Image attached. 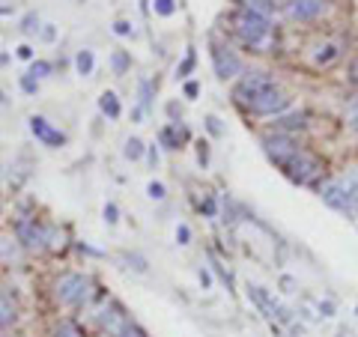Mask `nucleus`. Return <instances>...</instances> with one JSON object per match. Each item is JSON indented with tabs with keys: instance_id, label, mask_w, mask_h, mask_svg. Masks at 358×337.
<instances>
[{
	"instance_id": "obj_1",
	"label": "nucleus",
	"mask_w": 358,
	"mask_h": 337,
	"mask_svg": "<svg viewBox=\"0 0 358 337\" xmlns=\"http://www.w3.org/2000/svg\"><path fill=\"white\" fill-rule=\"evenodd\" d=\"M322 200L331 209H340V212H352L358 203V182L355 179H331L319 188Z\"/></svg>"
},
{
	"instance_id": "obj_2",
	"label": "nucleus",
	"mask_w": 358,
	"mask_h": 337,
	"mask_svg": "<svg viewBox=\"0 0 358 337\" xmlns=\"http://www.w3.org/2000/svg\"><path fill=\"white\" fill-rule=\"evenodd\" d=\"M284 170H286V176H290L293 182H299V185H308V182H313L322 173V161L317 159V156H310V152H304V150H299L295 156L286 161L284 165Z\"/></svg>"
},
{
	"instance_id": "obj_3",
	"label": "nucleus",
	"mask_w": 358,
	"mask_h": 337,
	"mask_svg": "<svg viewBox=\"0 0 358 337\" xmlns=\"http://www.w3.org/2000/svg\"><path fill=\"white\" fill-rule=\"evenodd\" d=\"M236 33H239L242 42L260 45L268 36V18L251 12V9H242V12L236 15Z\"/></svg>"
},
{
	"instance_id": "obj_4",
	"label": "nucleus",
	"mask_w": 358,
	"mask_h": 337,
	"mask_svg": "<svg viewBox=\"0 0 358 337\" xmlns=\"http://www.w3.org/2000/svg\"><path fill=\"white\" fill-rule=\"evenodd\" d=\"M90 296V278L78 275V272H69L57 280V298L63 305H84Z\"/></svg>"
},
{
	"instance_id": "obj_5",
	"label": "nucleus",
	"mask_w": 358,
	"mask_h": 337,
	"mask_svg": "<svg viewBox=\"0 0 358 337\" xmlns=\"http://www.w3.org/2000/svg\"><path fill=\"white\" fill-rule=\"evenodd\" d=\"M15 233H18V242L27 245V248H45V245L51 242V236H54L51 227L36 224L33 218H18V221H15Z\"/></svg>"
},
{
	"instance_id": "obj_6",
	"label": "nucleus",
	"mask_w": 358,
	"mask_h": 337,
	"mask_svg": "<svg viewBox=\"0 0 358 337\" xmlns=\"http://www.w3.org/2000/svg\"><path fill=\"white\" fill-rule=\"evenodd\" d=\"M286 105H290V99H286L277 87H268L266 93H260L257 99H251L245 108L251 114H257V116H272V114L286 111Z\"/></svg>"
},
{
	"instance_id": "obj_7",
	"label": "nucleus",
	"mask_w": 358,
	"mask_h": 337,
	"mask_svg": "<svg viewBox=\"0 0 358 337\" xmlns=\"http://www.w3.org/2000/svg\"><path fill=\"white\" fill-rule=\"evenodd\" d=\"M268 87H275V81L272 75H266V72H248V75H242V81L236 84V102L242 105H248L251 99H257L260 93H266Z\"/></svg>"
},
{
	"instance_id": "obj_8",
	"label": "nucleus",
	"mask_w": 358,
	"mask_h": 337,
	"mask_svg": "<svg viewBox=\"0 0 358 337\" xmlns=\"http://www.w3.org/2000/svg\"><path fill=\"white\" fill-rule=\"evenodd\" d=\"M263 150H266V156L275 161V165H286L295 152H299V147H295V141L290 138V134H284V132H275V134H266L263 138Z\"/></svg>"
},
{
	"instance_id": "obj_9",
	"label": "nucleus",
	"mask_w": 358,
	"mask_h": 337,
	"mask_svg": "<svg viewBox=\"0 0 358 337\" xmlns=\"http://www.w3.org/2000/svg\"><path fill=\"white\" fill-rule=\"evenodd\" d=\"M212 66H215V75H218L221 81L236 78L242 72V63H239L236 54H233L230 48H218V45L212 48Z\"/></svg>"
},
{
	"instance_id": "obj_10",
	"label": "nucleus",
	"mask_w": 358,
	"mask_h": 337,
	"mask_svg": "<svg viewBox=\"0 0 358 337\" xmlns=\"http://www.w3.org/2000/svg\"><path fill=\"white\" fill-rule=\"evenodd\" d=\"M30 132L45 143V147H63V143H66V134L54 129L45 116H30Z\"/></svg>"
},
{
	"instance_id": "obj_11",
	"label": "nucleus",
	"mask_w": 358,
	"mask_h": 337,
	"mask_svg": "<svg viewBox=\"0 0 358 337\" xmlns=\"http://www.w3.org/2000/svg\"><path fill=\"white\" fill-rule=\"evenodd\" d=\"M322 12V0H290L286 3V15L293 18V21H310V18H317Z\"/></svg>"
},
{
	"instance_id": "obj_12",
	"label": "nucleus",
	"mask_w": 358,
	"mask_h": 337,
	"mask_svg": "<svg viewBox=\"0 0 358 337\" xmlns=\"http://www.w3.org/2000/svg\"><path fill=\"white\" fill-rule=\"evenodd\" d=\"M304 125H308V114H304V111H293V114L277 116V120H275V129H277V132H284V134H290V132H302Z\"/></svg>"
},
{
	"instance_id": "obj_13",
	"label": "nucleus",
	"mask_w": 358,
	"mask_h": 337,
	"mask_svg": "<svg viewBox=\"0 0 358 337\" xmlns=\"http://www.w3.org/2000/svg\"><path fill=\"white\" fill-rule=\"evenodd\" d=\"M158 138H161V143H165L167 150H179V143H182V141L188 138V132H185L179 123H173V125H165Z\"/></svg>"
},
{
	"instance_id": "obj_14",
	"label": "nucleus",
	"mask_w": 358,
	"mask_h": 337,
	"mask_svg": "<svg viewBox=\"0 0 358 337\" xmlns=\"http://www.w3.org/2000/svg\"><path fill=\"white\" fill-rule=\"evenodd\" d=\"M98 108H102V114H105V116H111V120H116V116L123 114V108H120V99H116V96L111 93V90L98 96Z\"/></svg>"
},
{
	"instance_id": "obj_15",
	"label": "nucleus",
	"mask_w": 358,
	"mask_h": 337,
	"mask_svg": "<svg viewBox=\"0 0 358 337\" xmlns=\"http://www.w3.org/2000/svg\"><path fill=\"white\" fill-rule=\"evenodd\" d=\"M75 69H78V75H93V69H96L93 51H90V48L78 51V54H75Z\"/></svg>"
},
{
	"instance_id": "obj_16",
	"label": "nucleus",
	"mask_w": 358,
	"mask_h": 337,
	"mask_svg": "<svg viewBox=\"0 0 358 337\" xmlns=\"http://www.w3.org/2000/svg\"><path fill=\"white\" fill-rule=\"evenodd\" d=\"M15 302H12V296L9 293H0V325H9V323H15Z\"/></svg>"
},
{
	"instance_id": "obj_17",
	"label": "nucleus",
	"mask_w": 358,
	"mask_h": 337,
	"mask_svg": "<svg viewBox=\"0 0 358 337\" xmlns=\"http://www.w3.org/2000/svg\"><path fill=\"white\" fill-rule=\"evenodd\" d=\"M143 150H147V147H143V141H140V138H129V141H125L123 156L129 159V161H138V159L143 156Z\"/></svg>"
},
{
	"instance_id": "obj_18",
	"label": "nucleus",
	"mask_w": 358,
	"mask_h": 337,
	"mask_svg": "<svg viewBox=\"0 0 358 337\" xmlns=\"http://www.w3.org/2000/svg\"><path fill=\"white\" fill-rule=\"evenodd\" d=\"M54 337H84L78 329V323H72V320H63L57 329H54Z\"/></svg>"
},
{
	"instance_id": "obj_19",
	"label": "nucleus",
	"mask_w": 358,
	"mask_h": 337,
	"mask_svg": "<svg viewBox=\"0 0 358 337\" xmlns=\"http://www.w3.org/2000/svg\"><path fill=\"white\" fill-rule=\"evenodd\" d=\"M245 9H251V12H257V15H272L275 12V3L272 0H248V6Z\"/></svg>"
},
{
	"instance_id": "obj_20",
	"label": "nucleus",
	"mask_w": 358,
	"mask_h": 337,
	"mask_svg": "<svg viewBox=\"0 0 358 337\" xmlns=\"http://www.w3.org/2000/svg\"><path fill=\"white\" fill-rule=\"evenodd\" d=\"M27 75L36 78V81H39V78H48V75H51V63H45V60H33V63H30V72H27Z\"/></svg>"
},
{
	"instance_id": "obj_21",
	"label": "nucleus",
	"mask_w": 358,
	"mask_h": 337,
	"mask_svg": "<svg viewBox=\"0 0 358 337\" xmlns=\"http://www.w3.org/2000/svg\"><path fill=\"white\" fill-rule=\"evenodd\" d=\"M111 63H114V72H116V75H123V72L125 69H129V54H125V51H114V57H111Z\"/></svg>"
},
{
	"instance_id": "obj_22",
	"label": "nucleus",
	"mask_w": 358,
	"mask_h": 337,
	"mask_svg": "<svg viewBox=\"0 0 358 337\" xmlns=\"http://www.w3.org/2000/svg\"><path fill=\"white\" fill-rule=\"evenodd\" d=\"M335 57H337V48H335V45H326V48H319L317 63H319V66H326V63H331Z\"/></svg>"
},
{
	"instance_id": "obj_23",
	"label": "nucleus",
	"mask_w": 358,
	"mask_h": 337,
	"mask_svg": "<svg viewBox=\"0 0 358 337\" xmlns=\"http://www.w3.org/2000/svg\"><path fill=\"white\" fill-rule=\"evenodd\" d=\"M123 260H125V263H131V269H134V272H147V260L138 257V254H123Z\"/></svg>"
},
{
	"instance_id": "obj_24",
	"label": "nucleus",
	"mask_w": 358,
	"mask_h": 337,
	"mask_svg": "<svg viewBox=\"0 0 358 337\" xmlns=\"http://www.w3.org/2000/svg\"><path fill=\"white\" fill-rule=\"evenodd\" d=\"M21 30H24V33H36V30H39V18H36V12L24 15V21H21Z\"/></svg>"
},
{
	"instance_id": "obj_25",
	"label": "nucleus",
	"mask_w": 358,
	"mask_h": 337,
	"mask_svg": "<svg viewBox=\"0 0 358 337\" xmlns=\"http://www.w3.org/2000/svg\"><path fill=\"white\" fill-rule=\"evenodd\" d=\"M147 194H149L152 200H165V185H161V182H149V185H147Z\"/></svg>"
},
{
	"instance_id": "obj_26",
	"label": "nucleus",
	"mask_w": 358,
	"mask_h": 337,
	"mask_svg": "<svg viewBox=\"0 0 358 337\" xmlns=\"http://www.w3.org/2000/svg\"><path fill=\"white\" fill-rule=\"evenodd\" d=\"M173 0H156V12L158 15H173Z\"/></svg>"
},
{
	"instance_id": "obj_27",
	"label": "nucleus",
	"mask_w": 358,
	"mask_h": 337,
	"mask_svg": "<svg viewBox=\"0 0 358 337\" xmlns=\"http://www.w3.org/2000/svg\"><path fill=\"white\" fill-rule=\"evenodd\" d=\"M149 96H152L149 84H147V81H140V108H143V111H147V108H149Z\"/></svg>"
},
{
	"instance_id": "obj_28",
	"label": "nucleus",
	"mask_w": 358,
	"mask_h": 337,
	"mask_svg": "<svg viewBox=\"0 0 358 337\" xmlns=\"http://www.w3.org/2000/svg\"><path fill=\"white\" fill-rule=\"evenodd\" d=\"M188 239H191V230H188L185 224H179V227H176V242H179V245H188Z\"/></svg>"
},
{
	"instance_id": "obj_29",
	"label": "nucleus",
	"mask_w": 358,
	"mask_h": 337,
	"mask_svg": "<svg viewBox=\"0 0 358 337\" xmlns=\"http://www.w3.org/2000/svg\"><path fill=\"white\" fill-rule=\"evenodd\" d=\"M21 90H24V93H36V90H39V84H36V78L24 75V78H21Z\"/></svg>"
},
{
	"instance_id": "obj_30",
	"label": "nucleus",
	"mask_w": 358,
	"mask_h": 337,
	"mask_svg": "<svg viewBox=\"0 0 358 337\" xmlns=\"http://www.w3.org/2000/svg\"><path fill=\"white\" fill-rule=\"evenodd\" d=\"M206 129H209L212 134H221L224 129H221V120L218 116H206Z\"/></svg>"
},
{
	"instance_id": "obj_31",
	"label": "nucleus",
	"mask_w": 358,
	"mask_h": 337,
	"mask_svg": "<svg viewBox=\"0 0 358 337\" xmlns=\"http://www.w3.org/2000/svg\"><path fill=\"white\" fill-rule=\"evenodd\" d=\"M116 215H120V212H116V206L107 203V206H105V221H107V224H116V221H120Z\"/></svg>"
},
{
	"instance_id": "obj_32",
	"label": "nucleus",
	"mask_w": 358,
	"mask_h": 337,
	"mask_svg": "<svg viewBox=\"0 0 358 337\" xmlns=\"http://www.w3.org/2000/svg\"><path fill=\"white\" fill-rule=\"evenodd\" d=\"M191 69H194V54L188 51V57H185V63H182V66H179V78H182V75H188V72H191Z\"/></svg>"
},
{
	"instance_id": "obj_33",
	"label": "nucleus",
	"mask_w": 358,
	"mask_h": 337,
	"mask_svg": "<svg viewBox=\"0 0 358 337\" xmlns=\"http://www.w3.org/2000/svg\"><path fill=\"white\" fill-rule=\"evenodd\" d=\"M114 33L116 36H131V24L129 21H116L114 24Z\"/></svg>"
},
{
	"instance_id": "obj_34",
	"label": "nucleus",
	"mask_w": 358,
	"mask_h": 337,
	"mask_svg": "<svg viewBox=\"0 0 358 337\" xmlns=\"http://www.w3.org/2000/svg\"><path fill=\"white\" fill-rule=\"evenodd\" d=\"M18 57H21V60H33V48H30V45H18Z\"/></svg>"
},
{
	"instance_id": "obj_35",
	"label": "nucleus",
	"mask_w": 358,
	"mask_h": 337,
	"mask_svg": "<svg viewBox=\"0 0 358 337\" xmlns=\"http://www.w3.org/2000/svg\"><path fill=\"white\" fill-rule=\"evenodd\" d=\"M54 36H57V30H54L51 24H45V27H42V39H45V42H54Z\"/></svg>"
},
{
	"instance_id": "obj_36",
	"label": "nucleus",
	"mask_w": 358,
	"mask_h": 337,
	"mask_svg": "<svg viewBox=\"0 0 358 337\" xmlns=\"http://www.w3.org/2000/svg\"><path fill=\"white\" fill-rule=\"evenodd\" d=\"M319 314L322 316H335V305H331V302H319Z\"/></svg>"
},
{
	"instance_id": "obj_37",
	"label": "nucleus",
	"mask_w": 358,
	"mask_h": 337,
	"mask_svg": "<svg viewBox=\"0 0 358 337\" xmlns=\"http://www.w3.org/2000/svg\"><path fill=\"white\" fill-rule=\"evenodd\" d=\"M349 81H352V84H358V57L352 60V66H349Z\"/></svg>"
},
{
	"instance_id": "obj_38",
	"label": "nucleus",
	"mask_w": 358,
	"mask_h": 337,
	"mask_svg": "<svg viewBox=\"0 0 358 337\" xmlns=\"http://www.w3.org/2000/svg\"><path fill=\"white\" fill-rule=\"evenodd\" d=\"M185 96H188V99L197 96V84H194V81H188V84H185Z\"/></svg>"
},
{
	"instance_id": "obj_39",
	"label": "nucleus",
	"mask_w": 358,
	"mask_h": 337,
	"mask_svg": "<svg viewBox=\"0 0 358 337\" xmlns=\"http://www.w3.org/2000/svg\"><path fill=\"white\" fill-rule=\"evenodd\" d=\"M200 209H203V212H206V215H215V203H212V200H206V203H203Z\"/></svg>"
},
{
	"instance_id": "obj_40",
	"label": "nucleus",
	"mask_w": 358,
	"mask_h": 337,
	"mask_svg": "<svg viewBox=\"0 0 358 337\" xmlns=\"http://www.w3.org/2000/svg\"><path fill=\"white\" fill-rule=\"evenodd\" d=\"M149 165H152V167L158 165V152H156V150H149Z\"/></svg>"
},
{
	"instance_id": "obj_41",
	"label": "nucleus",
	"mask_w": 358,
	"mask_h": 337,
	"mask_svg": "<svg viewBox=\"0 0 358 337\" xmlns=\"http://www.w3.org/2000/svg\"><path fill=\"white\" fill-rule=\"evenodd\" d=\"M349 123H352V129L358 132V108H355V111H352V116H349Z\"/></svg>"
},
{
	"instance_id": "obj_42",
	"label": "nucleus",
	"mask_w": 358,
	"mask_h": 337,
	"mask_svg": "<svg viewBox=\"0 0 358 337\" xmlns=\"http://www.w3.org/2000/svg\"><path fill=\"white\" fill-rule=\"evenodd\" d=\"M6 102V93H3V90H0V105H3Z\"/></svg>"
},
{
	"instance_id": "obj_43",
	"label": "nucleus",
	"mask_w": 358,
	"mask_h": 337,
	"mask_svg": "<svg viewBox=\"0 0 358 337\" xmlns=\"http://www.w3.org/2000/svg\"><path fill=\"white\" fill-rule=\"evenodd\" d=\"M0 209H3V203H0Z\"/></svg>"
}]
</instances>
